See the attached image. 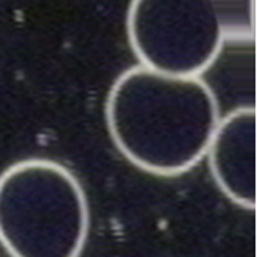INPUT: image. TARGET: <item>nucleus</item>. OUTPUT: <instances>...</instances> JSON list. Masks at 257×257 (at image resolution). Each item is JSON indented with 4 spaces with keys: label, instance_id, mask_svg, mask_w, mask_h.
Returning a JSON list of instances; mask_svg holds the SVG:
<instances>
[{
    "label": "nucleus",
    "instance_id": "nucleus-1",
    "mask_svg": "<svg viewBox=\"0 0 257 257\" xmlns=\"http://www.w3.org/2000/svg\"><path fill=\"white\" fill-rule=\"evenodd\" d=\"M220 117L217 96L200 77L163 74L143 65L120 74L105 102L117 151L157 176H178L200 163Z\"/></svg>",
    "mask_w": 257,
    "mask_h": 257
},
{
    "label": "nucleus",
    "instance_id": "nucleus-2",
    "mask_svg": "<svg viewBox=\"0 0 257 257\" xmlns=\"http://www.w3.org/2000/svg\"><path fill=\"white\" fill-rule=\"evenodd\" d=\"M89 227L86 193L60 163L27 158L0 173V245L11 257H80Z\"/></svg>",
    "mask_w": 257,
    "mask_h": 257
},
{
    "label": "nucleus",
    "instance_id": "nucleus-3",
    "mask_svg": "<svg viewBox=\"0 0 257 257\" xmlns=\"http://www.w3.org/2000/svg\"><path fill=\"white\" fill-rule=\"evenodd\" d=\"M247 24L242 0H133L126 17L140 65L181 77H200Z\"/></svg>",
    "mask_w": 257,
    "mask_h": 257
},
{
    "label": "nucleus",
    "instance_id": "nucleus-4",
    "mask_svg": "<svg viewBox=\"0 0 257 257\" xmlns=\"http://www.w3.org/2000/svg\"><path fill=\"white\" fill-rule=\"evenodd\" d=\"M218 190L236 206L256 209V108L239 107L220 117L205 157Z\"/></svg>",
    "mask_w": 257,
    "mask_h": 257
}]
</instances>
